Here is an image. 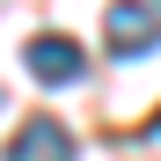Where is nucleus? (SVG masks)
Wrapping results in <instances>:
<instances>
[{"mask_svg":"<svg viewBox=\"0 0 161 161\" xmlns=\"http://www.w3.org/2000/svg\"><path fill=\"white\" fill-rule=\"evenodd\" d=\"M161 44V8L154 0H110V15H103V51L110 59H147Z\"/></svg>","mask_w":161,"mask_h":161,"instance_id":"f257e3e1","label":"nucleus"},{"mask_svg":"<svg viewBox=\"0 0 161 161\" xmlns=\"http://www.w3.org/2000/svg\"><path fill=\"white\" fill-rule=\"evenodd\" d=\"M22 59H30V73L44 80V88H73V80L88 73V59H80L73 37H30V51H22Z\"/></svg>","mask_w":161,"mask_h":161,"instance_id":"f03ea898","label":"nucleus"},{"mask_svg":"<svg viewBox=\"0 0 161 161\" xmlns=\"http://www.w3.org/2000/svg\"><path fill=\"white\" fill-rule=\"evenodd\" d=\"M8 161H73V132L59 125V117H30L8 139Z\"/></svg>","mask_w":161,"mask_h":161,"instance_id":"7ed1b4c3","label":"nucleus"},{"mask_svg":"<svg viewBox=\"0 0 161 161\" xmlns=\"http://www.w3.org/2000/svg\"><path fill=\"white\" fill-rule=\"evenodd\" d=\"M154 132H161V125H154Z\"/></svg>","mask_w":161,"mask_h":161,"instance_id":"20e7f679","label":"nucleus"}]
</instances>
